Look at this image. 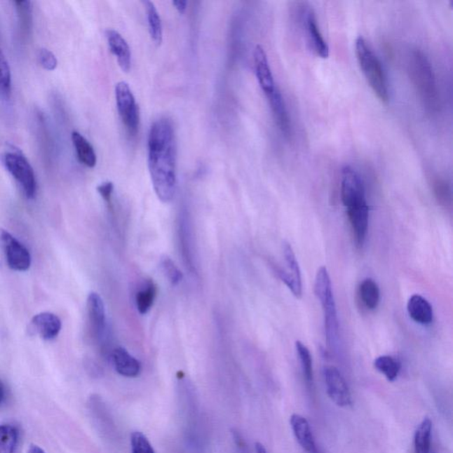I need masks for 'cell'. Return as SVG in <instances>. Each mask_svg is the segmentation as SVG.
<instances>
[{
    "label": "cell",
    "instance_id": "e0dca14e",
    "mask_svg": "<svg viewBox=\"0 0 453 453\" xmlns=\"http://www.w3.org/2000/svg\"><path fill=\"white\" fill-rule=\"evenodd\" d=\"M306 28L309 41L316 55L327 59L330 55V48L318 26L316 15L309 10L306 15Z\"/></svg>",
    "mask_w": 453,
    "mask_h": 453
},
{
    "label": "cell",
    "instance_id": "603a6c76",
    "mask_svg": "<svg viewBox=\"0 0 453 453\" xmlns=\"http://www.w3.org/2000/svg\"><path fill=\"white\" fill-rule=\"evenodd\" d=\"M358 292H360L361 301H363L367 309L374 310L377 309L380 303V289L373 279H365L360 283Z\"/></svg>",
    "mask_w": 453,
    "mask_h": 453
},
{
    "label": "cell",
    "instance_id": "8fae6325",
    "mask_svg": "<svg viewBox=\"0 0 453 453\" xmlns=\"http://www.w3.org/2000/svg\"><path fill=\"white\" fill-rule=\"evenodd\" d=\"M88 316L94 337L102 339L107 329L106 310L102 299L96 292H90L87 299Z\"/></svg>",
    "mask_w": 453,
    "mask_h": 453
},
{
    "label": "cell",
    "instance_id": "4fadbf2b",
    "mask_svg": "<svg viewBox=\"0 0 453 453\" xmlns=\"http://www.w3.org/2000/svg\"><path fill=\"white\" fill-rule=\"evenodd\" d=\"M30 327L45 340L54 339L58 336L62 330V320L52 313H41L36 314L32 320Z\"/></svg>",
    "mask_w": 453,
    "mask_h": 453
},
{
    "label": "cell",
    "instance_id": "4316f807",
    "mask_svg": "<svg viewBox=\"0 0 453 453\" xmlns=\"http://www.w3.org/2000/svg\"><path fill=\"white\" fill-rule=\"evenodd\" d=\"M157 295V286L151 280H148L143 289L136 295V305L138 312L147 314L154 306L155 297Z\"/></svg>",
    "mask_w": 453,
    "mask_h": 453
},
{
    "label": "cell",
    "instance_id": "836d02e7",
    "mask_svg": "<svg viewBox=\"0 0 453 453\" xmlns=\"http://www.w3.org/2000/svg\"><path fill=\"white\" fill-rule=\"evenodd\" d=\"M39 57L40 64L46 70H54L58 65L55 55L49 50L45 48L40 50Z\"/></svg>",
    "mask_w": 453,
    "mask_h": 453
},
{
    "label": "cell",
    "instance_id": "d4e9b609",
    "mask_svg": "<svg viewBox=\"0 0 453 453\" xmlns=\"http://www.w3.org/2000/svg\"><path fill=\"white\" fill-rule=\"evenodd\" d=\"M18 442L19 431L15 425H0V453H15Z\"/></svg>",
    "mask_w": 453,
    "mask_h": 453
},
{
    "label": "cell",
    "instance_id": "9a60e30c",
    "mask_svg": "<svg viewBox=\"0 0 453 453\" xmlns=\"http://www.w3.org/2000/svg\"><path fill=\"white\" fill-rule=\"evenodd\" d=\"M106 37L111 53L116 57L121 70L128 72L131 67V52L126 40L116 30H106Z\"/></svg>",
    "mask_w": 453,
    "mask_h": 453
},
{
    "label": "cell",
    "instance_id": "6da1fadb",
    "mask_svg": "<svg viewBox=\"0 0 453 453\" xmlns=\"http://www.w3.org/2000/svg\"><path fill=\"white\" fill-rule=\"evenodd\" d=\"M148 168L155 194L161 201H173L177 191V144L173 123L161 118L148 137Z\"/></svg>",
    "mask_w": 453,
    "mask_h": 453
},
{
    "label": "cell",
    "instance_id": "9c48e42d",
    "mask_svg": "<svg viewBox=\"0 0 453 453\" xmlns=\"http://www.w3.org/2000/svg\"><path fill=\"white\" fill-rule=\"evenodd\" d=\"M327 393L331 401L339 407H349L353 398L349 387L340 371L334 367H326L323 370Z\"/></svg>",
    "mask_w": 453,
    "mask_h": 453
},
{
    "label": "cell",
    "instance_id": "44dd1931",
    "mask_svg": "<svg viewBox=\"0 0 453 453\" xmlns=\"http://www.w3.org/2000/svg\"><path fill=\"white\" fill-rule=\"evenodd\" d=\"M72 140L74 149H76L77 158H79L81 163L90 168L95 167L97 155L90 142L77 131L73 132Z\"/></svg>",
    "mask_w": 453,
    "mask_h": 453
},
{
    "label": "cell",
    "instance_id": "2e32d148",
    "mask_svg": "<svg viewBox=\"0 0 453 453\" xmlns=\"http://www.w3.org/2000/svg\"><path fill=\"white\" fill-rule=\"evenodd\" d=\"M347 214L357 245L361 248L367 239L370 208L367 204L357 206V208L347 209Z\"/></svg>",
    "mask_w": 453,
    "mask_h": 453
},
{
    "label": "cell",
    "instance_id": "f35d334b",
    "mask_svg": "<svg viewBox=\"0 0 453 453\" xmlns=\"http://www.w3.org/2000/svg\"><path fill=\"white\" fill-rule=\"evenodd\" d=\"M255 449L256 453H268L266 448L264 447V445L262 444H260V442H256Z\"/></svg>",
    "mask_w": 453,
    "mask_h": 453
},
{
    "label": "cell",
    "instance_id": "ab89813d",
    "mask_svg": "<svg viewBox=\"0 0 453 453\" xmlns=\"http://www.w3.org/2000/svg\"><path fill=\"white\" fill-rule=\"evenodd\" d=\"M313 453H320V452H319V449H317V451L316 452H313Z\"/></svg>",
    "mask_w": 453,
    "mask_h": 453
},
{
    "label": "cell",
    "instance_id": "8992f818",
    "mask_svg": "<svg viewBox=\"0 0 453 453\" xmlns=\"http://www.w3.org/2000/svg\"><path fill=\"white\" fill-rule=\"evenodd\" d=\"M116 100L121 123L130 137H136L140 128V109L130 86L120 82L116 86Z\"/></svg>",
    "mask_w": 453,
    "mask_h": 453
},
{
    "label": "cell",
    "instance_id": "f546056e",
    "mask_svg": "<svg viewBox=\"0 0 453 453\" xmlns=\"http://www.w3.org/2000/svg\"><path fill=\"white\" fill-rule=\"evenodd\" d=\"M161 266L162 271L164 272L165 277L169 282L173 285H178L182 280V273L175 265L173 260L168 256H163L161 259Z\"/></svg>",
    "mask_w": 453,
    "mask_h": 453
},
{
    "label": "cell",
    "instance_id": "30bf717a",
    "mask_svg": "<svg viewBox=\"0 0 453 453\" xmlns=\"http://www.w3.org/2000/svg\"><path fill=\"white\" fill-rule=\"evenodd\" d=\"M283 256H285L286 269H280L277 273L293 295L299 299L302 296V278H301L300 269L295 253L293 252L292 245L288 243H285L283 245Z\"/></svg>",
    "mask_w": 453,
    "mask_h": 453
},
{
    "label": "cell",
    "instance_id": "74e56055",
    "mask_svg": "<svg viewBox=\"0 0 453 453\" xmlns=\"http://www.w3.org/2000/svg\"><path fill=\"white\" fill-rule=\"evenodd\" d=\"M27 453H46L41 447H39V445H32L28 449V452Z\"/></svg>",
    "mask_w": 453,
    "mask_h": 453
},
{
    "label": "cell",
    "instance_id": "4dcf8cb0",
    "mask_svg": "<svg viewBox=\"0 0 453 453\" xmlns=\"http://www.w3.org/2000/svg\"><path fill=\"white\" fill-rule=\"evenodd\" d=\"M0 93L6 96H8L11 93V71L1 50H0Z\"/></svg>",
    "mask_w": 453,
    "mask_h": 453
},
{
    "label": "cell",
    "instance_id": "5b68a950",
    "mask_svg": "<svg viewBox=\"0 0 453 453\" xmlns=\"http://www.w3.org/2000/svg\"><path fill=\"white\" fill-rule=\"evenodd\" d=\"M5 168L13 177L22 186L28 198H33L36 194V179L32 165L20 153H6L1 156Z\"/></svg>",
    "mask_w": 453,
    "mask_h": 453
},
{
    "label": "cell",
    "instance_id": "ba28073f",
    "mask_svg": "<svg viewBox=\"0 0 453 453\" xmlns=\"http://www.w3.org/2000/svg\"><path fill=\"white\" fill-rule=\"evenodd\" d=\"M0 243L10 269L22 272L30 268L32 256L29 250L5 229H0Z\"/></svg>",
    "mask_w": 453,
    "mask_h": 453
},
{
    "label": "cell",
    "instance_id": "ac0fdd59",
    "mask_svg": "<svg viewBox=\"0 0 453 453\" xmlns=\"http://www.w3.org/2000/svg\"><path fill=\"white\" fill-rule=\"evenodd\" d=\"M290 426L294 435L302 447L307 453H313L317 451L316 441L311 429L309 422L302 415L294 414L290 417Z\"/></svg>",
    "mask_w": 453,
    "mask_h": 453
},
{
    "label": "cell",
    "instance_id": "7c38bea8",
    "mask_svg": "<svg viewBox=\"0 0 453 453\" xmlns=\"http://www.w3.org/2000/svg\"><path fill=\"white\" fill-rule=\"evenodd\" d=\"M253 59H255L257 79H258L263 93L266 96H268L273 93L277 87L275 80H273L271 69H270L268 56H266L262 46H256L255 53H253Z\"/></svg>",
    "mask_w": 453,
    "mask_h": 453
},
{
    "label": "cell",
    "instance_id": "3957f363",
    "mask_svg": "<svg viewBox=\"0 0 453 453\" xmlns=\"http://www.w3.org/2000/svg\"><path fill=\"white\" fill-rule=\"evenodd\" d=\"M314 292L323 306L327 346L331 349H334L339 339V323H338L332 285L325 266H322L317 271L316 282H314Z\"/></svg>",
    "mask_w": 453,
    "mask_h": 453
},
{
    "label": "cell",
    "instance_id": "d6986e66",
    "mask_svg": "<svg viewBox=\"0 0 453 453\" xmlns=\"http://www.w3.org/2000/svg\"><path fill=\"white\" fill-rule=\"evenodd\" d=\"M266 97H268L277 127L285 136H290L292 125H290L289 113L288 110H287L285 100H283L280 90L276 88L273 93Z\"/></svg>",
    "mask_w": 453,
    "mask_h": 453
},
{
    "label": "cell",
    "instance_id": "cb8c5ba5",
    "mask_svg": "<svg viewBox=\"0 0 453 453\" xmlns=\"http://www.w3.org/2000/svg\"><path fill=\"white\" fill-rule=\"evenodd\" d=\"M432 421L425 418L419 426L414 435V452L431 453Z\"/></svg>",
    "mask_w": 453,
    "mask_h": 453
},
{
    "label": "cell",
    "instance_id": "484cf974",
    "mask_svg": "<svg viewBox=\"0 0 453 453\" xmlns=\"http://www.w3.org/2000/svg\"><path fill=\"white\" fill-rule=\"evenodd\" d=\"M374 366L386 377L388 381H394L397 379L401 370L400 361L388 355L378 357L374 360Z\"/></svg>",
    "mask_w": 453,
    "mask_h": 453
},
{
    "label": "cell",
    "instance_id": "ffe728a7",
    "mask_svg": "<svg viewBox=\"0 0 453 453\" xmlns=\"http://www.w3.org/2000/svg\"><path fill=\"white\" fill-rule=\"evenodd\" d=\"M409 316L414 322L421 325H429L433 322V309L428 301L420 295L410 297L407 303Z\"/></svg>",
    "mask_w": 453,
    "mask_h": 453
},
{
    "label": "cell",
    "instance_id": "7a4b0ae2",
    "mask_svg": "<svg viewBox=\"0 0 453 453\" xmlns=\"http://www.w3.org/2000/svg\"><path fill=\"white\" fill-rule=\"evenodd\" d=\"M408 70L415 90L428 113H438L440 95L434 70L427 56L421 50H412L409 56Z\"/></svg>",
    "mask_w": 453,
    "mask_h": 453
},
{
    "label": "cell",
    "instance_id": "e575fe53",
    "mask_svg": "<svg viewBox=\"0 0 453 453\" xmlns=\"http://www.w3.org/2000/svg\"><path fill=\"white\" fill-rule=\"evenodd\" d=\"M97 192L100 194L101 197L103 198L104 201H106L108 205L111 206V195L114 190V185L111 182H103L100 185L97 186Z\"/></svg>",
    "mask_w": 453,
    "mask_h": 453
},
{
    "label": "cell",
    "instance_id": "5bb4252c",
    "mask_svg": "<svg viewBox=\"0 0 453 453\" xmlns=\"http://www.w3.org/2000/svg\"><path fill=\"white\" fill-rule=\"evenodd\" d=\"M111 361L118 374L127 378L140 377L142 364L136 358L132 356L126 349L117 347L111 353Z\"/></svg>",
    "mask_w": 453,
    "mask_h": 453
},
{
    "label": "cell",
    "instance_id": "8d00e7d4",
    "mask_svg": "<svg viewBox=\"0 0 453 453\" xmlns=\"http://www.w3.org/2000/svg\"><path fill=\"white\" fill-rule=\"evenodd\" d=\"M6 395V392L5 385L2 383V381L0 380V405L4 403Z\"/></svg>",
    "mask_w": 453,
    "mask_h": 453
},
{
    "label": "cell",
    "instance_id": "277c9868",
    "mask_svg": "<svg viewBox=\"0 0 453 453\" xmlns=\"http://www.w3.org/2000/svg\"><path fill=\"white\" fill-rule=\"evenodd\" d=\"M355 52H356L358 65L363 70L371 89L381 102L387 103L388 86L386 74L377 54L373 52L364 37L358 36L356 39Z\"/></svg>",
    "mask_w": 453,
    "mask_h": 453
},
{
    "label": "cell",
    "instance_id": "83f0119b",
    "mask_svg": "<svg viewBox=\"0 0 453 453\" xmlns=\"http://www.w3.org/2000/svg\"><path fill=\"white\" fill-rule=\"evenodd\" d=\"M296 351L300 363L301 370L307 384H312L313 381V360L310 351L300 341L296 342Z\"/></svg>",
    "mask_w": 453,
    "mask_h": 453
},
{
    "label": "cell",
    "instance_id": "7402d4cb",
    "mask_svg": "<svg viewBox=\"0 0 453 453\" xmlns=\"http://www.w3.org/2000/svg\"><path fill=\"white\" fill-rule=\"evenodd\" d=\"M145 9H147L149 32L151 40L155 45L161 46L163 40V28L160 15H158L156 6L151 1H143Z\"/></svg>",
    "mask_w": 453,
    "mask_h": 453
},
{
    "label": "cell",
    "instance_id": "1f68e13d",
    "mask_svg": "<svg viewBox=\"0 0 453 453\" xmlns=\"http://www.w3.org/2000/svg\"><path fill=\"white\" fill-rule=\"evenodd\" d=\"M130 445L132 453H156L150 441L140 431L132 433Z\"/></svg>",
    "mask_w": 453,
    "mask_h": 453
},
{
    "label": "cell",
    "instance_id": "d6a6232c",
    "mask_svg": "<svg viewBox=\"0 0 453 453\" xmlns=\"http://www.w3.org/2000/svg\"><path fill=\"white\" fill-rule=\"evenodd\" d=\"M15 4L16 5L17 11H18L20 22H21V29L28 32V29L32 27V6H30V2L16 1Z\"/></svg>",
    "mask_w": 453,
    "mask_h": 453
},
{
    "label": "cell",
    "instance_id": "d590c367",
    "mask_svg": "<svg viewBox=\"0 0 453 453\" xmlns=\"http://www.w3.org/2000/svg\"><path fill=\"white\" fill-rule=\"evenodd\" d=\"M172 5L175 6V8L177 10L178 13L180 15H182L185 12L186 8H187L188 2L187 1H173Z\"/></svg>",
    "mask_w": 453,
    "mask_h": 453
},
{
    "label": "cell",
    "instance_id": "f1b7e54d",
    "mask_svg": "<svg viewBox=\"0 0 453 453\" xmlns=\"http://www.w3.org/2000/svg\"><path fill=\"white\" fill-rule=\"evenodd\" d=\"M433 191L435 198L440 204L444 205H451L452 191L447 182L441 177H435L433 180Z\"/></svg>",
    "mask_w": 453,
    "mask_h": 453
},
{
    "label": "cell",
    "instance_id": "52a82bcc",
    "mask_svg": "<svg viewBox=\"0 0 453 453\" xmlns=\"http://www.w3.org/2000/svg\"><path fill=\"white\" fill-rule=\"evenodd\" d=\"M341 197L347 209L367 204L366 192L363 179L353 168H343L341 180Z\"/></svg>",
    "mask_w": 453,
    "mask_h": 453
}]
</instances>
